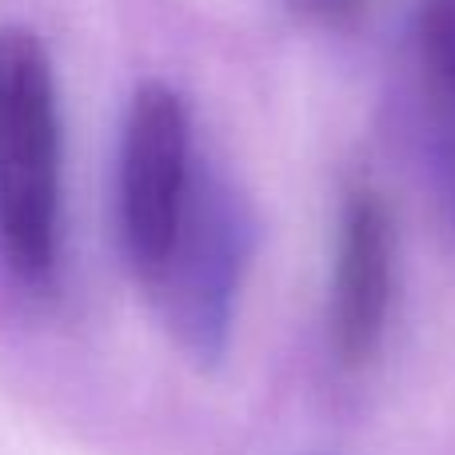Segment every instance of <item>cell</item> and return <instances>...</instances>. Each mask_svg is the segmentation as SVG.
I'll use <instances>...</instances> for the list:
<instances>
[{
    "label": "cell",
    "instance_id": "obj_7",
    "mask_svg": "<svg viewBox=\"0 0 455 455\" xmlns=\"http://www.w3.org/2000/svg\"><path fill=\"white\" fill-rule=\"evenodd\" d=\"M312 4H320V8H344V4H355V0H312Z\"/></svg>",
    "mask_w": 455,
    "mask_h": 455
},
{
    "label": "cell",
    "instance_id": "obj_6",
    "mask_svg": "<svg viewBox=\"0 0 455 455\" xmlns=\"http://www.w3.org/2000/svg\"><path fill=\"white\" fill-rule=\"evenodd\" d=\"M427 164H432V184H435V200L443 208V220H448L455 235V132H440L432 140L427 152Z\"/></svg>",
    "mask_w": 455,
    "mask_h": 455
},
{
    "label": "cell",
    "instance_id": "obj_1",
    "mask_svg": "<svg viewBox=\"0 0 455 455\" xmlns=\"http://www.w3.org/2000/svg\"><path fill=\"white\" fill-rule=\"evenodd\" d=\"M64 124L48 48L24 24L0 28V251L24 288L60 264Z\"/></svg>",
    "mask_w": 455,
    "mask_h": 455
},
{
    "label": "cell",
    "instance_id": "obj_2",
    "mask_svg": "<svg viewBox=\"0 0 455 455\" xmlns=\"http://www.w3.org/2000/svg\"><path fill=\"white\" fill-rule=\"evenodd\" d=\"M256 243L259 220L251 200L232 176L204 156L172 251L156 280L144 288L168 339L200 371L224 363L232 347Z\"/></svg>",
    "mask_w": 455,
    "mask_h": 455
},
{
    "label": "cell",
    "instance_id": "obj_3",
    "mask_svg": "<svg viewBox=\"0 0 455 455\" xmlns=\"http://www.w3.org/2000/svg\"><path fill=\"white\" fill-rule=\"evenodd\" d=\"M204 152L196 148L192 112L164 80H144L128 100L116 160V228L128 272L140 288L164 267L188 212Z\"/></svg>",
    "mask_w": 455,
    "mask_h": 455
},
{
    "label": "cell",
    "instance_id": "obj_4",
    "mask_svg": "<svg viewBox=\"0 0 455 455\" xmlns=\"http://www.w3.org/2000/svg\"><path fill=\"white\" fill-rule=\"evenodd\" d=\"M395 220L384 192L352 180L339 192L328 272V347L339 368L360 371L384 352L395 304Z\"/></svg>",
    "mask_w": 455,
    "mask_h": 455
},
{
    "label": "cell",
    "instance_id": "obj_5",
    "mask_svg": "<svg viewBox=\"0 0 455 455\" xmlns=\"http://www.w3.org/2000/svg\"><path fill=\"white\" fill-rule=\"evenodd\" d=\"M416 44L432 84L455 104V0H424Z\"/></svg>",
    "mask_w": 455,
    "mask_h": 455
}]
</instances>
